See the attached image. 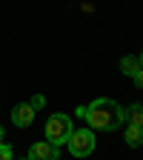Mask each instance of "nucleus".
<instances>
[{
	"mask_svg": "<svg viewBox=\"0 0 143 160\" xmlns=\"http://www.w3.org/2000/svg\"><path fill=\"white\" fill-rule=\"evenodd\" d=\"M83 120H86L92 129H97V132H115V129L126 120V112H123V106H120L117 100L97 97L94 103L86 109Z\"/></svg>",
	"mask_w": 143,
	"mask_h": 160,
	"instance_id": "nucleus-1",
	"label": "nucleus"
},
{
	"mask_svg": "<svg viewBox=\"0 0 143 160\" xmlns=\"http://www.w3.org/2000/svg\"><path fill=\"white\" fill-rule=\"evenodd\" d=\"M72 132L74 129H72V117L69 114H52L46 120V140L52 146H57V149L72 137Z\"/></svg>",
	"mask_w": 143,
	"mask_h": 160,
	"instance_id": "nucleus-2",
	"label": "nucleus"
},
{
	"mask_svg": "<svg viewBox=\"0 0 143 160\" xmlns=\"http://www.w3.org/2000/svg\"><path fill=\"white\" fill-rule=\"evenodd\" d=\"M66 146L74 157H89L94 152V132L92 129H80V132H72V137L66 140Z\"/></svg>",
	"mask_w": 143,
	"mask_h": 160,
	"instance_id": "nucleus-3",
	"label": "nucleus"
},
{
	"mask_svg": "<svg viewBox=\"0 0 143 160\" xmlns=\"http://www.w3.org/2000/svg\"><path fill=\"white\" fill-rule=\"evenodd\" d=\"M57 157H60V149L52 146L49 140L32 143V149H29V154H26V160H57Z\"/></svg>",
	"mask_w": 143,
	"mask_h": 160,
	"instance_id": "nucleus-4",
	"label": "nucleus"
},
{
	"mask_svg": "<svg viewBox=\"0 0 143 160\" xmlns=\"http://www.w3.org/2000/svg\"><path fill=\"white\" fill-rule=\"evenodd\" d=\"M12 120H14L17 129H29L32 120H34V109H32L29 103H17V106L12 109Z\"/></svg>",
	"mask_w": 143,
	"mask_h": 160,
	"instance_id": "nucleus-5",
	"label": "nucleus"
},
{
	"mask_svg": "<svg viewBox=\"0 0 143 160\" xmlns=\"http://www.w3.org/2000/svg\"><path fill=\"white\" fill-rule=\"evenodd\" d=\"M123 140H126V146H132V149L143 146V129L140 126H129L126 134H123Z\"/></svg>",
	"mask_w": 143,
	"mask_h": 160,
	"instance_id": "nucleus-6",
	"label": "nucleus"
},
{
	"mask_svg": "<svg viewBox=\"0 0 143 160\" xmlns=\"http://www.w3.org/2000/svg\"><path fill=\"white\" fill-rule=\"evenodd\" d=\"M120 72H123L126 77H135V74L140 72V60H137V57H132V54H126L123 60H120Z\"/></svg>",
	"mask_w": 143,
	"mask_h": 160,
	"instance_id": "nucleus-7",
	"label": "nucleus"
},
{
	"mask_svg": "<svg viewBox=\"0 0 143 160\" xmlns=\"http://www.w3.org/2000/svg\"><path fill=\"white\" fill-rule=\"evenodd\" d=\"M123 112H126L129 126H140V129H143V106H140V103H135V106H129V109H123Z\"/></svg>",
	"mask_w": 143,
	"mask_h": 160,
	"instance_id": "nucleus-8",
	"label": "nucleus"
},
{
	"mask_svg": "<svg viewBox=\"0 0 143 160\" xmlns=\"http://www.w3.org/2000/svg\"><path fill=\"white\" fill-rule=\"evenodd\" d=\"M29 106H32L34 112H40V109H43V106H46V97H43V94H34V97L29 100Z\"/></svg>",
	"mask_w": 143,
	"mask_h": 160,
	"instance_id": "nucleus-9",
	"label": "nucleus"
},
{
	"mask_svg": "<svg viewBox=\"0 0 143 160\" xmlns=\"http://www.w3.org/2000/svg\"><path fill=\"white\" fill-rule=\"evenodd\" d=\"M0 160H14V152H12V146H0Z\"/></svg>",
	"mask_w": 143,
	"mask_h": 160,
	"instance_id": "nucleus-10",
	"label": "nucleus"
},
{
	"mask_svg": "<svg viewBox=\"0 0 143 160\" xmlns=\"http://www.w3.org/2000/svg\"><path fill=\"white\" fill-rule=\"evenodd\" d=\"M132 80H135V83H137V86H140V89H143V69H140V72H137V74H135V77H132Z\"/></svg>",
	"mask_w": 143,
	"mask_h": 160,
	"instance_id": "nucleus-11",
	"label": "nucleus"
},
{
	"mask_svg": "<svg viewBox=\"0 0 143 160\" xmlns=\"http://www.w3.org/2000/svg\"><path fill=\"white\" fill-rule=\"evenodd\" d=\"M0 146H3V126H0Z\"/></svg>",
	"mask_w": 143,
	"mask_h": 160,
	"instance_id": "nucleus-12",
	"label": "nucleus"
},
{
	"mask_svg": "<svg viewBox=\"0 0 143 160\" xmlns=\"http://www.w3.org/2000/svg\"><path fill=\"white\" fill-rule=\"evenodd\" d=\"M137 60H140V69H143V54H140V57H137Z\"/></svg>",
	"mask_w": 143,
	"mask_h": 160,
	"instance_id": "nucleus-13",
	"label": "nucleus"
},
{
	"mask_svg": "<svg viewBox=\"0 0 143 160\" xmlns=\"http://www.w3.org/2000/svg\"><path fill=\"white\" fill-rule=\"evenodd\" d=\"M23 160H26V157H23Z\"/></svg>",
	"mask_w": 143,
	"mask_h": 160,
	"instance_id": "nucleus-14",
	"label": "nucleus"
}]
</instances>
